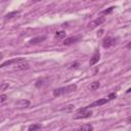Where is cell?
<instances>
[{
    "label": "cell",
    "mask_w": 131,
    "mask_h": 131,
    "mask_svg": "<svg viewBox=\"0 0 131 131\" xmlns=\"http://www.w3.org/2000/svg\"><path fill=\"white\" fill-rule=\"evenodd\" d=\"M76 89H77V85L76 84H71V85H68L66 87H60V88L54 89L53 92H52V94H53V96L58 97V96H61V95H64V94L74 92Z\"/></svg>",
    "instance_id": "cell-1"
},
{
    "label": "cell",
    "mask_w": 131,
    "mask_h": 131,
    "mask_svg": "<svg viewBox=\"0 0 131 131\" xmlns=\"http://www.w3.org/2000/svg\"><path fill=\"white\" fill-rule=\"evenodd\" d=\"M92 116V112L91 111H87L85 108H79L77 114L74 116V119L78 120V119H87L90 118Z\"/></svg>",
    "instance_id": "cell-2"
},
{
    "label": "cell",
    "mask_w": 131,
    "mask_h": 131,
    "mask_svg": "<svg viewBox=\"0 0 131 131\" xmlns=\"http://www.w3.org/2000/svg\"><path fill=\"white\" fill-rule=\"evenodd\" d=\"M104 20H105V17H104V16H98V17H97V18H95L94 20L90 21V23L88 24L87 28H88L89 30H93V29H95L96 27H98V26L102 25V24L104 23Z\"/></svg>",
    "instance_id": "cell-3"
},
{
    "label": "cell",
    "mask_w": 131,
    "mask_h": 131,
    "mask_svg": "<svg viewBox=\"0 0 131 131\" xmlns=\"http://www.w3.org/2000/svg\"><path fill=\"white\" fill-rule=\"evenodd\" d=\"M108 100H110L108 98H100V99H98V100H95V101H93L92 103L88 104L87 106H85V107H83V108H85V110H88V108H90V107L100 106V105H103V104H105V103H106Z\"/></svg>",
    "instance_id": "cell-4"
},
{
    "label": "cell",
    "mask_w": 131,
    "mask_h": 131,
    "mask_svg": "<svg viewBox=\"0 0 131 131\" xmlns=\"http://www.w3.org/2000/svg\"><path fill=\"white\" fill-rule=\"evenodd\" d=\"M117 43V38H113V37H106L103 39L102 41V46L104 48H110L112 46H114Z\"/></svg>",
    "instance_id": "cell-5"
},
{
    "label": "cell",
    "mask_w": 131,
    "mask_h": 131,
    "mask_svg": "<svg viewBox=\"0 0 131 131\" xmlns=\"http://www.w3.org/2000/svg\"><path fill=\"white\" fill-rule=\"evenodd\" d=\"M26 59L24 57H16V58H12V59H9V60H6L4 62L1 63L0 68H4V67H7V66H10V64H13V63H18V62H21V61H25Z\"/></svg>",
    "instance_id": "cell-6"
},
{
    "label": "cell",
    "mask_w": 131,
    "mask_h": 131,
    "mask_svg": "<svg viewBox=\"0 0 131 131\" xmlns=\"http://www.w3.org/2000/svg\"><path fill=\"white\" fill-rule=\"evenodd\" d=\"M81 40V36H74V37H69V38H66L64 40H63V45H67V46H69V45H72V44H75V43H77V42H79Z\"/></svg>",
    "instance_id": "cell-7"
},
{
    "label": "cell",
    "mask_w": 131,
    "mask_h": 131,
    "mask_svg": "<svg viewBox=\"0 0 131 131\" xmlns=\"http://www.w3.org/2000/svg\"><path fill=\"white\" fill-rule=\"evenodd\" d=\"M99 58H100V52H99V50H98V49H96V50L94 51L93 55H92V56H91V58H90L89 64H90V66H94L95 63H97V62H98Z\"/></svg>",
    "instance_id": "cell-8"
},
{
    "label": "cell",
    "mask_w": 131,
    "mask_h": 131,
    "mask_svg": "<svg viewBox=\"0 0 131 131\" xmlns=\"http://www.w3.org/2000/svg\"><path fill=\"white\" fill-rule=\"evenodd\" d=\"M31 104V102L28 99H20L18 101L15 102V106L18 108H23V107H29Z\"/></svg>",
    "instance_id": "cell-9"
},
{
    "label": "cell",
    "mask_w": 131,
    "mask_h": 131,
    "mask_svg": "<svg viewBox=\"0 0 131 131\" xmlns=\"http://www.w3.org/2000/svg\"><path fill=\"white\" fill-rule=\"evenodd\" d=\"M45 39H46L45 36H37V37L32 38V39L29 41V43H30V44H38V43H41V42L45 41Z\"/></svg>",
    "instance_id": "cell-10"
},
{
    "label": "cell",
    "mask_w": 131,
    "mask_h": 131,
    "mask_svg": "<svg viewBox=\"0 0 131 131\" xmlns=\"http://www.w3.org/2000/svg\"><path fill=\"white\" fill-rule=\"evenodd\" d=\"M29 63L27 62V60H25V61H21V62H18V63H16L15 64V69L16 70H27V69H29Z\"/></svg>",
    "instance_id": "cell-11"
},
{
    "label": "cell",
    "mask_w": 131,
    "mask_h": 131,
    "mask_svg": "<svg viewBox=\"0 0 131 131\" xmlns=\"http://www.w3.org/2000/svg\"><path fill=\"white\" fill-rule=\"evenodd\" d=\"M99 86H100L99 81H94V82H92V83L89 85V89H90L91 91H94V90H97V89L99 88Z\"/></svg>",
    "instance_id": "cell-12"
},
{
    "label": "cell",
    "mask_w": 131,
    "mask_h": 131,
    "mask_svg": "<svg viewBox=\"0 0 131 131\" xmlns=\"http://www.w3.org/2000/svg\"><path fill=\"white\" fill-rule=\"evenodd\" d=\"M19 14V11H12V12H9V13H7L5 16H4V19H10V18H12V17H14V16H16V15H18Z\"/></svg>",
    "instance_id": "cell-13"
},
{
    "label": "cell",
    "mask_w": 131,
    "mask_h": 131,
    "mask_svg": "<svg viewBox=\"0 0 131 131\" xmlns=\"http://www.w3.org/2000/svg\"><path fill=\"white\" fill-rule=\"evenodd\" d=\"M79 130H85V131H90V130H93V127L90 125V124H85V125H82Z\"/></svg>",
    "instance_id": "cell-14"
},
{
    "label": "cell",
    "mask_w": 131,
    "mask_h": 131,
    "mask_svg": "<svg viewBox=\"0 0 131 131\" xmlns=\"http://www.w3.org/2000/svg\"><path fill=\"white\" fill-rule=\"evenodd\" d=\"M64 37H66V32H63V31H59V32L55 33V38H57V39H62Z\"/></svg>",
    "instance_id": "cell-15"
},
{
    "label": "cell",
    "mask_w": 131,
    "mask_h": 131,
    "mask_svg": "<svg viewBox=\"0 0 131 131\" xmlns=\"http://www.w3.org/2000/svg\"><path fill=\"white\" fill-rule=\"evenodd\" d=\"M44 79H39V80H37V82L35 83V86L37 87V88H40V87H42L43 85H44Z\"/></svg>",
    "instance_id": "cell-16"
},
{
    "label": "cell",
    "mask_w": 131,
    "mask_h": 131,
    "mask_svg": "<svg viewBox=\"0 0 131 131\" xmlns=\"http://www.w3.org/2000/svg\"><path fill=\"white\" fill-rule=\"evenodd\" d=\"M41 128V126L40 125H38V124H34V125H31V126H29V130L30 131H34V130H38V129H40Z\"/></svg>",
    "instance_id": "cell-17"
},
{
    "label": "cell",
    "mask_w": 131,
    "mask_h": 131,
    "mask_svg": "<svg viewBox=\"0 0 131 131\" xmlns=\"http://www.w3.org/2000/svg\"><path fill=\"white\" fill-rule=\"evenodd\" d=\"M8 86H9L8 83H4V82H3V83L1 84V86H0V90L3 92V91H5V90L8 88Z\"/></svg>",
    "instance_id": "cell-18"
},
{
    "label": "cell",
    "mask_w": 131,
    "mask_h": 131,
    "mask_svg": "<svg viewBox=\"0 0 131 131\" xmlns=\"http://www.w3.org/2000/svg\"><path fill=\"white\" fill-rule=\"evenodd\" d=\"M115 9V6H112V7H110V8H107V9H105V10H103L101 13L102 14H108V13H111L113 10Z\"/></svg>",
    "instance_id": "cell-19"
},
{
    "label": "cell",
    "mask_w": 131,
    "mask_h": 131,
    "mask_svg": "<svg viewBox=\"0 0 131 131\" xmlns=\"http://www.w3.org/2000/svg\"><path fill=\"white\" fill-rule=\"evenodd\" d=\"M6 99H7V95L6 94H1V96H0V102L3 103Z\"/></svg>",
    "instance_id": "cell-20"
},
{
    "label": "cell",
    "mask_w": 131,
    "mask_h": 131,
    "mask_svg": "<svg viewBox=\"0 0 131 131\" xmlns=\"http://www.w3.org/2000/svg\"><path fill=\"white\" fill-rule=\"evenodd\" d=\"M78 66H79V62H74V63H71V64H69V67H68V68L72 69V68H77Z\"/></svg>",
    "instance_id": "cell-21"
},
{
    "label": "cell",
    "mask_w": 131,
    "mask_h": 131,
    "mask_svg": "<svg viewBox=\"0 0 131 131\" xmlns=\"http://www.w3.org/2000/svg\"><path fill=\"white\" fill-rule=\"evenodd\" d=\"M116 96H117V94H116V93H111V94L108 95V99H114Z\"/></svg>",
    "instance_id": "cell-22"
},
{
    "label": "cell",
    "mask_w": 131,
    "mask_h": 131,
    "mask_svg": "<svg viewBox=\"0 0 131 131\" xmlns=\"http://www.w3.org/2000/svg\"><path fill=\"white\" fill-rule=\"evenodd\" d=\"M126 121H127V123H129V124H131V117H128V118L126 119Z\"/></svg>",
    "instance_id": "cell-23"
},
{
    "label": "cell",
    "mask_w": 131,
    "mask_h": 131,
    "mask_svg": "<svg viewBox=\"0 0 131 131\" xmlns=\"http://www.w3.org/2000/svg\"><path fill=\"white\" fill-rule=\"evenodd\" d=\"M126 47H127L128 49H131V41H130V42H129V43L126 45Z\"/></svg>",
    "instance_id": "cell-24"
},
{
    "label": "cell",
    "mask_w": 131,
    "mask_h": 131,
    "mask_svg": "<svg viewBox=\"0 0 131 131\" xmlns=\"http://www.w3.org/2000/svg\"><path fill=\"white\" fill-rule=\"evenodd\" d=\"M102 33H103V30H100V31L97 33V36H101V35H102Z\"/></svg>",
    "instance_id": "cell-25"
},
{
    "label": "cell",
    "mask_w": 131,
    "mask_h": 131,
    "mask_svg": "<svg viewBox=\"0 0 131 131\" xmlns=\"http://www.w3.org/2000/svg\"><path fill=\"white\" fill-rule=\"evenodd\" d=\"M39 1H42V0H32V2H39Z\"/></svg>",
    "instance_id": "cell-26"
},
{
    "label": "cell",
    "mask_w": 131,
    "mask_h": 131,
    "mask_svg": "<svg viewBox=\"0 0 131 131\" xmlns=\"http://www.w3.org/2000/svg\"><path fill=\"white\" fill-rule=\"evenodd\" d=\"M129 92H131V88H129V89L127 90V93H129Z\"/></svg>",
    "instance_id": "cell-27"
},
{
    "label": "cell",
    "mask_w": 131,
    "mask_h": 131,
    "mask_svg": "<svg viewBox=\"0 0 131 131\" xmlns=\"http://www.w3.org/2000/svg\"><path fill=\"white\" fill-rule=\"evenodd\" d=\"M88 1H96V0H88Z\"/></svg>",
    "instance_id": "cell-28"
}]
</instances>
